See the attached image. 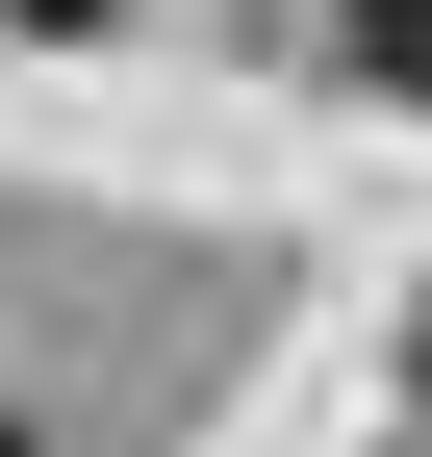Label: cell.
<instances>
[{
    "label": "cell",
    "mask_w": 432,
    "mask_h": 457,
    "mask_svg": "<svg viewBox=\"0 0 432 457\" xmlns=\"http://www.w3.org/2000/svg\"><path fill=\"white\" fill-rule=\"evenodd\" d=\"M356 77H382V102H432V0H356Z\"/></svg>",
    "instance_id": "1"
},
{
    "label": "cell",
    "mask_w": 432,
    "mask_h": 457,
    "mask_svg": "<svg viewBox=\"0 0 432 457\" xmlns=\"http://www.w3.org/2000/svg\"><path fill=\"white\" fill-rule=\"evenodd\" d=\"M0 26H102V0H0Z\"/></svg>",
    "instance_id": "2"
},
{
    "label": "cell",
    "mask_w": 432,
    "mask_h": 457,
    "mask_svg": "<svg viewBox=\"0 0 432 457\" xmlns=\"http://www.w3.org/2000/svg\"><path fill=\"white\" fill-rule=\"evenodd\" d=\"M407 432H432V330H407Z\"/></svg>",
    "instance_id": "3"
}]
</instances>
